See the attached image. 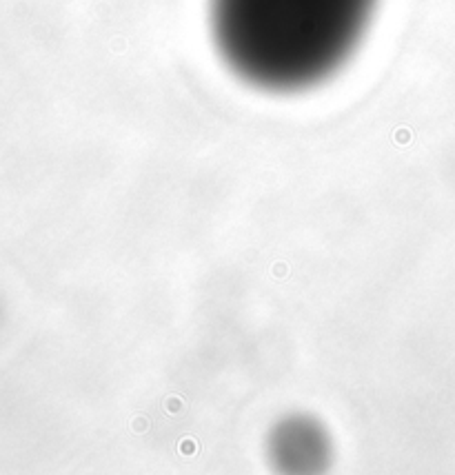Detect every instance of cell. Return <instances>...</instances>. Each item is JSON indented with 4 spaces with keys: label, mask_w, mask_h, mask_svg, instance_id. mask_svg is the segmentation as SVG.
I'll list each match as a JSON object with an SVG mask.
<instances>
[{
    "label": "cell",
    "mask_w": 455,
    "mask_h": 475,
    "mask_svg": "<svg viewBox=\"0 0 455 475\" xmlns=\"http://www.w3.org/2000/svg\"><path fill=\"white\" fill-rule=\"evenodd\" d=\"M375 0H211L218 51L242 80L300 91L333 76L367 33Z\"/></svg>",
    "instance_id": "obj_1"
}]
</instances>
